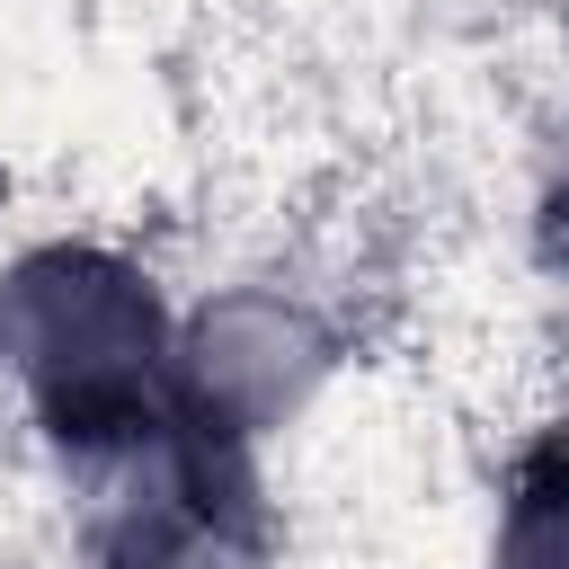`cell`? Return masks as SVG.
Segmentation results:
<instances>
[{"mask_svg":"<svg viewBox=\"0 0 569 569\" xmlns=\"http://www.w3.org/2000/svg\"><path fill=\"white\" fill-rule=\"evenodd\" d=\"M0 347L53 400V418L80 436H124L133 409L151 400V365H160V329H151L142 284L98 258L27 267L0 293Z\"/></svg>","mask_w":569,"mask_h":569,"instance_id":"cell-1","label":"cell"},{"mask_svg":"<svg viewBox=\"0 0 569 569\" xmlns=\"http://www.w3.org/2000/svg\"><path fill=\"white\" fill-rule=\"evenodd\" d=\"M507 569H569V471L533 480L507 533Z\"/></svg>","mask_w":569,"mask_h":569,"instance_id":"cell-2","label":"cell"}]
</instances>
